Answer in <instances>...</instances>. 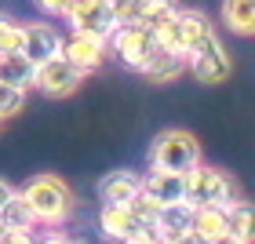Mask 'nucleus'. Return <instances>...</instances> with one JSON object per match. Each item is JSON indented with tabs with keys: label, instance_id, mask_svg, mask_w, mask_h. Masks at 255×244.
<instances>
[{
	"label": "nucleus",
	"instance_id": "f257e3e1",
	"mask_svg": "<svg viewBox=\"0 0 255 244\" xmlns=\"http://www.w3.org/2000/svg\"><path fill=\"white\" fill-rule=\"evenodd\" d=\"M22 201L29 204L37 226H62L69 215H73V190L59 179V175H33L22 186Z\"/></svg>",
	"mask_w": 255,
	"mask_h": 244
},
{
	"label": "nucleus",
	"instance_id": "f03ea898",
	"mask_svg": "<svg viewBox=\"0 0 255 244\" xmlns=\"http://www.w3.org/2000/svg\"><path fill=\"white\" fill-rule=\"evenodd\" d=\"M149 164H153V171H190L201 164V142L193 131L168 127L149 146Z\"/></svg>",
	"mask_w": 255,
	"mask_h": 244
},
{
	"label": "nucleus",
	"instance_id": "7ed1b4c3",
	"mask_svg": "<svg viewBox=\"0 0 255 244\" xmlns=\"http://www.w3.org/2000/svg\"><path fill=\"white\" fill-rule=\"evenodd\" d=\"M186 69L201 80V84H226L234 77V59H230L223 37L212 29L208 37H201L186 51Z\"/></svg>",
	"mask_w": 255,
	"mask_h": 244
},
{
	"label": "nucleus",
	"instance_id": "20e7f679",
	"mask_svg": "<svg viewBox=\"0 0 255 244\" xmlns=\"http://www.w3.org/2000/svg\"><path fill=\"white\" fill-rule=\"evenodd\" d=\"M186 201L193 208H230L237 204V182L219 168L197 164L186 171Z\"/></svg>",
	"mask_w": 255,
	"mask_h": 244
},
{
	"label": "nucleus",
	"instance_id": "39448f33",
	"mask_svg": "<svg viewBox=\"0 0 255 244\" xmlns=\"http://www.w3.org/2000/svg\"><path fill=\"white\" fill-rule=\"evenodd\" d=\"M153 51H157L153 29L135 26V22H117V29H113L110 40H106V55L121 59V66H128V69H142Z\"/></svg>",
	"mask_w": 255,
	"mask_h": 244
},
{
	"label": "nucleus",
	"instance_id": "423d86ee",
	"mask_svg": "<svg viewBox=\"0 0 255 244\" xmlns=\"http://www.w3.org/2000/svg\"><path fill=\"white\" fill-rule=\"evenodd\" d=\"M62 18L69 22L73 33L99 37V40H110V33L117 29V11H113L110 0H69Z\"/></svg>",
	"mask_w": 255,
	"mask_h": 244
},
{
	"label": "nucleus",
	"instance_id": "0eeeda50",
	"mask_svg": "<svg viewBox=\"0 0 255 244\" xmlns=\"http://www.w3.org/2000/svg\"><path fill=\"white\" fill-rule=\"evenodd\" d=\"M84 84V73L66 59V55L59 51L55 59L48 62H40L37 66V73H33V88H40L44 95H51V99H66V95H73V91Z\"/></svg>",
	"mask_w": 255,
	"mask_h": 244
},
{
	"label": "nucleus",
	"instance_id": "6e6552de",
	"mask_svg": "<svg viewBox=\"0 0 255 244\" xmlns=\"http://www.w3.org/2000/svg\"><path fill=\"white\" fill-rule=\"evenodd\" d=\"M62 51V33L48 26V22H22V48L18 55H26L33 66L55 59Z\"/></svg>",
	"mask_w": 255,
	"mask_h": 244
},
{
	"label": "nucleus",
	"instance_id": "1a4fd4ad",
	"mask_svg": "<svg viewBox=\"0 0 255 244\" xmlns=\"http://www.w3.org/2000/svg\"><path fill=\"white\" fill-rule=\"evenodd\" d=\"M99 226H102V234H106L110 241H131L138 234H149V230H153V219L138 215V212H131V208H110V204H102Z\"/></svg>",
	"mask_w": 255,
	"mask_h": 244
},
{
	"label": "nucleus",
	"instance_id": "9d476101",
	"mask_svg": "<svg viewBox=\"0 0 255 244\" xmlns=\"http://www.w3.org/2000/svg\"><path fill=\"white\" fill-rule=\"evenodd\" d=\"M62 55L88 77V73H95V69L106 62V40L84 37V33H69V37H62Z\"/></svg>",
	"mask_w": 255,
	"mask_h": 244
},
{
	"label": "nucleus",
	"instance_id": "9b49d317",
	"mask_svg": "<svg viewBox=\"0 0 255 244\" xmlns=\"http://www.w3.org/2000/svg\"><path fill=\"white\" fill-rule=\"evenodd\" d=\"M142 197H149L157 208L171 201H186V171H149L142 179Z\"/></svg>",
	"mask_w": 255,
	"mask_h": 244
},
{
	"label": "nucleus",
	"instance_id": "f8f14e48",
	"mask_svg": "<svg viewBox=\"0 0 255 244\" xmlns=\"http://www.w3.org/2000/svg\"><path fill=\"white\" fill-rule=\"evenodd\" d=\"M138 193H142V179L135 171H110L99 182V201L110 204V208H128Z\"/></svg>",
	"mask_w": 255,
	"mask_h": 244
},
{
	"label": "nucleus",
	"instance_id": "ddd939ff",
	"mask_svg": "<svg viewBox=\"0 0 255 244\" xmlns=\"http://www.w3.org/2000/svg\"><path fill=\"white\" fill-rule=\"evenodd\" d=\"M193 212L197 208L190 201H171V204H160L157 212H153V230L164 241L171 237H179V234H186V230H193Z\"/></svg>",
	"mask_w": 255,
	"mask_h": 244
},
{
	"label": "nucleus",
	"instance_id": "4468645a",
	"mask_svg": "<svg viewBox=\"0 0 255 244\" xmlns=\"http://www.w3.org/2000/svg\"><path fill=\"white\" fill-rule=\"evenodd\" d=\"M138 73H142L149 84H171V80H179L182 73H186V59H182V55H171L164 48H157Z\"/></svg>",
	"mask_w": 255,
	"mask_h": 244
},
{
	"label": "nucleus",
	"instance_id": "2eb2a0df",
	"mask_svg": "<svg viewBox=\"0 0 255 244\" xmlns=\"http://www.w3.org/2000/svg\"><path fill=\"white\" fill-rule=\"evenodd\" d=\"M33 226H37V219H33L29 204L22 201V193L15 190L4 201V208H0V230H7V234H33Z\"/></svg>",
	"mask_w": 255,
	"mask_h": 244
},
{
	"label": "nucleus",
	"instance_id": "dca6fc26",
	"mask_svg": "<svg viewBox=\"0 0 255 244\" xmlns=\"http://www.w3.org/2000/svg\"><path fill=\"white\" fill-rule=\"evenodd\" d=\"M223 26L237 37H252L255 29V0H223Z\"/></svg>",
	"mask_w": 255,
	"mask_h": 244
},
{
	"label": "nucleus",
	"instance_id": "f3484780",
	"mask_svg": "<svg viewBox=\"0 0 255 244\" xmlns=\"http://www.w3.org/2000/svg\"><path fill=\"white\" fill-rule=\"evenodd\" d=\"M33 73H37V66H33L26 55H0V84H11V88H22L29 91L33 88Z\"/></svg>",
	"mask_w": 255,
	"mask_h": 244
},
{
	"label": "nucleus",
	"instance_id": "a211bd4d",
	"mask_svg": "<svg viewBox=\"0 0 255 244\" xmlns=\"http://www.w3.org/2000/svg\"><path fill=\"white\" fill-rule=\"evenodd\" d=\"M175 22H179V33H182V48H193L201 37H208L215 26H212V18L204 15V11H197V7H179L175 11Z\"/></svg>",
	"mask_w": 255,
	"mask_h": 244
},
{
	"label": "nucleus",
	"instance_id": "6ab92c4d",
	"mask_svg": "<svg viewBox=\"0 0 255 244\" xmlns=\"http://www.w3.org/2000/svg\"><path fill=\"white\" fill-rule=\"evenodd\" d=\"M175 11H179V0H135L131 18H128V22H135V26H149V29H153L157 22H164L168 15H175Z\"/></svg>",
	"mask_w": 255,
	"mask_h": 244
},
{
	"label": "nucleus",
	"instance_id": "aec40b11",
	"mask_svg": "<svg viewBox=\"0 0 255 244\" xmlns=\"http://www.w3.org/2000/svg\"><path fill=\"white\" fill-rule=\"evenodd\" d=\"M226 234L237 237V241H245V244H252V237H255V215H252V208L245 201H237V204L226 208Z\"/></svg>",
	"mask_w": 255,
	"mask_h": 244
},
{
	"label": "nucleus",
	"instance_id": "412c9836",
	"mask_svg": "<svg viewBox=\"0 0 255 244\" xmlns=\"http://www.w3.org/2000/svg\"><path fill=\"white\" fill-rule=\"evenodd\" d=\"M193 230L208 241L226 234V208H197L193 212Z\"/></svg>",
	"mask_w": 255,
	"mask_h": 244
},
{
	"label": "nucleus",
	"instance_id": "4be33fe9",
	"mask_svg": "<svg viewBox=\"0 0 255 244\" xmlns=\"http://www.w3.org/2000/svg\"><path fill=\"white\" fill-rule=\"evenodd\" d=\"M22 48V22L0 15V55H15Z\"/></svg>",
	"mask_w": 255,
	"mask_h": 244
},
{
	"label": "nucleus",
	"instance_id": "5701e85b",
	"mask_svg": "<svg viewBox=\"0 0 255 244\" xmlns=\"http://www.w3.org/2000/svg\"><path fill=\"white\" fill-rule=\"evenodd\" d=\"M22 106H26V91H22V88H11V84H0V121L22 113Z\"/></svg>",
	"mask_w": 255,
	"mask_h": 244
},
{
	"label": "nucleus",
	"instance_id": "b1692460",
	"mask_svg": "<svg viewBox=\"0 0 255 244\" xmlns=\"http://www.w3.org/2000/svg\"><path fill=\"white\" fill-rule=\"evenodd\" d=\"M37 4H40V11H44V15H55V18H59V15H66L69 0H37Z\"/></svg>",
	"mask_w": 255,
	"mask_h": 244
},
{
	"label": "nucleus",
	"instance_id": "393cba45",
	"mask_svg": "<svg viewBox=\"0 0 255 244\" xmlns=\"http://www.w3.org/2000/svg\"><path fill=\"white\" fill-rule=\"evenodd\" d=\"M168 244H208V237H201V234H197V230H186V234L171 237Z\"/></svg>",
	"mask_w": 255,
	"mask_h": 244
},
{
	"label": "nucleus",
	"instance_id": "a878e982",
	"mask_svg": "<svg viewBox=\"0 0 255 244\" xmlns=\"http://www.w3.org/2000/svg\"><path fill=\"white\" fill-rule=\"evenodd\" d=\"M33 244H73V237H66V234H59V230H48L40 241H33Z\"/></svg>",
	"mask_w": 255,
	"mask_h": 244
},
{
	"label": "nucleus",
	"instance_id": "bb28decb",
	"mask_svg": "<svg viewBox=\"0 0 255 244\" xmlns=\"http://www.w3.org/2000/svg\"><path fill=\"white\" fill-rule=\"evenodd\" d=\"M124 244H168V241L160 237L157 230H149V234H138V237H131V241H124Z\"/></svg>",
	"mask_w": 255,
	"mask_h": 244
},
{
	"label": "nucleus",
	"instance_id": "cd10ccee",
	"mask_svg": "<svg viewBox=\"0 0 255 244\" xmlns=\"http://www.w3.org/2000/svg\"><path fill=\"white\" fill-rule=\"evenodd\" d=\"M11 193H15V186H11L7 179H0V208H4V201H7Z\"/></svg>",
	"mask_w": 255,
	"mask_h": 244
},
{
	"label": "nucleus",
	"instance_id": "c85d7f7f",
	"mask_svg": "<svg viewBox=\"0 0 255 244\" xmlns=\"http://www.w3.org/2000/svg\"><path fill=\"white\" fill-rule=\"evenodd\" d=\"M208 244H245V241H237V237H230V234H223V237H215V241H208Z\"/></svg>",
	"mask_w": 255,
	"mask_h": 244
},
{
	"label": "nucleus",
	"instance_id": "c756f323",
	"mask_svg": "<svg viewBox=\"0 0 255 244\" xmlns=\"http://www.w3.org/2000/svg\"><path fill=\"white\" fill-rule=\"evenodd\" d=\"M73 244H80V241H73Z\"/></svg>",
	"mask_w": 255,
	"mask_h": 244
},
{
	"label": "nucleus",
	"instance_id": "7c9ffc66",
	"mask_svg": "<svg viewBox=\"0 0 255 244\" xmlns=\"http://www.w3.org/2000/svg\"><path fill=\"white\" fill-rule=\"evenodd\" d=\"M0 124H4V121H0Z\"/></svg>",
	"mask_w": 255,
	"mask_h": 244
}]
</instances>
